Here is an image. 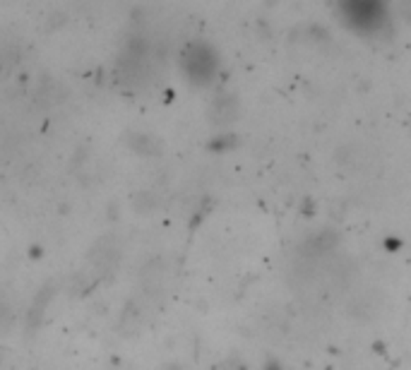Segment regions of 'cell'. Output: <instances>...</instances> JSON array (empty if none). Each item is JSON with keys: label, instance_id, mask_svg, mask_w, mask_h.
I'll return each mask as SVG.
<instances>
[{"label": "cell", "instance_id": "cell-1", "mask_svg": "<svg viewBox=\"0 0 411 370\" xmlns=\"http://www.w3.org/2000/svg\"><path fill=\"white\" fill-rule=\"evenodd\" d=\"M346 20L358 29H375L383 24V5L378 3H346Z\"/></svg>", "mask_w": 411, "mask_h": 370}]
</instances>
